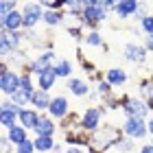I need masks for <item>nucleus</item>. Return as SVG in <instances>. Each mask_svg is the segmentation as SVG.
Listing matches in <instances>:
<instances>
[{
    "label": "nucleus",
    "mask_w": 153,
    "mask_h": 153,
    "mask_svg": "<svg viewBox=\"0 0 153 153\" xmlns=\"http://www.w3.org/2000/svg\"><path fill=\"white\" fill-rule=\"evenodd\" d=\"M125 134L123 129L114 127V125H103L101 129H96L94 134H90V153H107L109 149L116 147V142L120 140Z\"/></svg>",
    "instance_id": "f257e3e1"
},
{
    "label": "nucleus",
    "mask_w": 153,
    "mask_h": 153,
    "mask_svg": "<svg viewBox=\"0 0 153 153\" xmlns=\"http://www.w3.org/2000/svg\"><path fill=\"white\" fill-rule=\"evenodd\" d=\"M20 85H22V72L9 68L7 61L0 59V92H2V96L4 99L13 96L20 90Z\"/></svg>",
    "instance_id": "f03ea898"
},
{
    "label": "nucleus",
    "mask_w": 153,
    "mask_h": 153,
    "mask_svg": "<svg viewBox=\"0 0 153 153\" xmlns=\"http://www.w3.org/2000/svg\"><path fill=\"white\" fill-rule=\"evenodd\" d=\"M120 109L125 116H136V118H149L153 116L151 107L147 105V101H142L140 96H131V94H120Z\"/></svg>",
    "instance_id": "7ed1b4c3"
},
{
    "label": "nucleus",
    "mask_w": 153,
    "mask_h": 153,
    "mask_svg": "<svg viewBox=\"0 0 153 153\" xmlns=\"http://www.w3.org/2000/svg\"><path fill=\"white\" fill-rule=\"evenodd\" d=\"M109 18V11L103 7V0H99L94 7H88V9H83V16H81V26L83 29H88L90 31H96L99 26L105 22V20Z\"/></svg>",
    "instance_id": "20e7f679"
},
{
    "label": "nucleus",
    "mask_w": 153,
    "mask_h": 153,
    "mask_svg": "<svg viewBox=\"0 0 153 153\" xmlns=\"http://www.w3.org/2000/svg\"><path fill=\"white\" fill-rule=\"evenodd\" d=\"M107 107L105 105H92V107H85V112L81 114V123H79V129L85 131V134H94L96 129H101V120L105 116Z\"/></svg>",
    "instance_id": "39448f33"
},
{
    "label": "nucleus",
    "mask_w": 153,
    "mask_h": 153,
    "mask_svg": "<svg viewBox=\"0 0 153 153\" xmlns=\"http://www.w3.org/2000/svg\"><path fill=\"white\" fill-rule=\"evenodd\" d=\"M123 134L131 140H144L149 136V123L147 118H136V116H125V123L120 125Z\"/></svg>",
    "instance_id": "423d86ee"
},
{
    "label": "nucleus",
    "mask_w": 153,
    "mask_h": 153,
    "mask_svg": "<svg viewBox=\"0 0 153 153\" xmlns=\"http://www.w3.org/2000/svg\"><path fill=\"white\" fill-rule=\"evenodd\" d=\"M57 61H59L57 55H55V51L51 48V51H44V53L35 55V57H31L29 66H26V72L33 74V76H39V74H44L46 70H51Z\"/></svg>",
    "instance_id": "0eeeda50"
},
{
    "label": "nucleus",
    "mask_w": 153,
    "mask_h": 153,
    "mask_svg": "<svg viewBox=\"0 0 153 153\" xmlns=\"http://www.w3.org/2000/svg\"><path fill=\"white\" fill-rule=\"evenodd\" d=\"M20 112H22V107L16 105L11 99H4L0 103V125H2L4 131L20 125Z\"/></svg>",
    "instance_id": "6e6552de"
},
{
    "label": "nucleus",
    "mask_w": 153,
    "mask_h": 153,
    "mask_svg": "<svg viewBox=\"0 0 153 153\" xmlns=\"http://www.w3.org/2000/svg\"><path fill=\"white\" fill-rule=\"evenodd\" d=\"M44 7H42L37 0L35 2H24L22 13H24V31H33L35 26L44 20Z\"/></svg>",
    "instance_id": "1a4fd4ad"
},
{
    "label": "nucleus",
    "mask_w": 153,
    "mask_h": 153,
    "mask_svg": "<svg viewBox=\"0 0 153 153\" xmlns=\"http://www.w3.org/2000/svg\"><path fill=\"white\" fill-rule=\"evenodd\" d=\"M147 55H149V51L140 42H127V44L123 46V57H125V61H129V64L142 66L144 61H147Z\"/></svg>",
    "instance_id": "9d476101"
},
{
    "label": "nucleus",
    "mask_w": 153,
    "mask_h": 153,
    "mask_svg": "<svg viewBox=\"0 0 153 153\" xmlns=\"http://www.w3.org/2000/svg\"><path fill=\"white\" fill-rule=\"evenodd\" d=\"M0 29L2 31H9V33H16V31H24V13L22 9H16L11 13L0 18Z\"/></svg>",
    "instance_id": "9b49d317"
},
{
    "label": "nucleus",
    "mask_w": 153,
    "mask_h": 153,
    "mask_svg": "<svg viewBox=\"0 0 153 153\" xmlns=\"http://www.w3.org/2000/svg\"><path fill=\"white\" fill-rule=\"evenodd\" d=\"M46 114L51 116V118H55V120H64V118L70 114V103H68V96H64V94L53 96L51 107H48Z\"/></svg>",
    "instance_id": "f8f14e48"
},
{
    "label": "nucleus",
    "mask_w": 153,
    "mask_h": 153,
    "mask_svg": "<svg viewBox=\"0 0 153 153\" xmlns=\"http://www.w3.org/2000/svg\"><path fill=\"white\" fill-rule=\"evenodd\" d=\"M66 90L70 92L72 96H79V99H83V96H90V83L88 79H81V76H70V79H66Z\"/></svg>",
    "instance_id": "ddd939ff"
},
{
    "label": "nucleus",
    "mask_w": 153,
    "mask_h": 153,
    "mask_svg": "<svg viewBox=\"0 0 153 153\" xmlns=\"http://www.w3.org/2000/svg\"><path fill=\"white\" fill-rule=\"evenodd\" d=\"M140 2H142V0H120V2L114 7V13L120 20H129V18H134L136 13H138Z\"/></svg>",
    "instance_id": "4468645a"
},
{
    "label": "nucleus",
    "mask_w": 153,
    "mask_h": 153,
    "mask_svg": "<svg viewBox=\"0 0 153 153\" xmlns=\"http://www.w3.org/2000/svg\"><path fill=\"white\" fill-rule=\"evenodd\" d=\"M42 120V112H37L35 107H22V112H20V125L26 127L29 131H35V127L39 125Z\"/></svg>",
    "instance_id": "2eb2a0df"
},
{
    "label": "nucleus",
    "mask_w": 153,
    "mask_h": 153,
    "mask_svg": "<svg viewBox=\"0 0 153 153\" xmlns=\"http://www.w3.org/2000/svg\"><path fill=\"white\" fill-rule=\"evenodd\" d=\"M57 129H59V125H57L55 118H51L48 114H42V120H39V125L35 127L33 134H35V136H51V138H55V131H57Z\"/></svg>",
    "instance_id": "dca6fc26"
},
{
    "label": "nucleus",
    "mask_w": 153,
    "mask_h": 153,
    "mask_svg": "<svg viewBox=\"0 0 153 153\" xmlns=\"http://www.w3.org/2000/svg\"><path fill=\"white\" fill-rule=\"evenodd\" d=\"M51 101H53L51 92H46V90H35V94L31 96V107H35L37 112L46 114L48 107H51Z\"/></svg>",
    "instance_id": "f3484780"
},
{
    "label": "nucleus",
    "mask_w": 153,
    "mask_h": 153,
    "mask_svg": "<svg viewBox=\"0 0 153 153\" xmlns=\"http://www.w3.org/2000/svg\"><path fill=\"white\" fill-rule=\"evenodd\" d=\"M138 96H140L142 101H147V105L153 112V74L140 79V83H138Z\"/></svg>",
    "instance_id": "a211bd4d"
},
{
    "label": "nucleus",
    "mask_w": 153,
    "mask_h": 153,
    "mask_svg": "<svg viewBox=\"0 0 153 153\" xmlns=\"http://www.w3.org/2000/svg\"><path fill=\"white\" fill-rule=\"evenodd\" d=\"M105 79L112 83V88H123L125 83L129 81V72L125 68H109L105 72Z\"/></svg>",
    "instance_id": "6ab92c4d"
},
{
    "label": "nucleus",
    "mask_w": 153,
    "mask_h": 153,
    "mask_svg": "<svg viewBox=\"0 0 153 153\" xmlns=\"http://www.w3.org/2000/svg\"><path fill=\"white\" fill-rule=\"evenodd\" d=\"M4 134H7V138L11 140V144H13V147H18V144H22V142H26V140H29V129H26V127H22V125H16V127L7 129Z\"/></svg>",
    "instance_id": "aec40b11"
},
{
    "label": "nucleus",
    "mask_w": 153,
    "mask_h": 153,
    "mask_svg": "<svg viewBox=\"0 0 153 153\" xmlns=\"http://www.w3.org/2000/svg\"><path fill=\"white\" fill-rule=\"evenodd\" d=\"M59 76L55 74V66L51 68V70H46L44 74H39L35 76V81H37V90H46V92H51V90L55 88V83H57Z\"/></svg>",
    "instance_id": "412c9836"
},
{
    "label": "nucleus",
    "mask_w": 153,
    "mask_h": 153,
    "mask_svg": "<svg viewBox=\"0 0 153 153\" xmlns=\"http://www.w3.org/2000/svg\"><path fill=\"white\" fill-rule=\"evenodd\" d=\"M66 20V11H55V9H46L44 11V22L48 29H55V26H61Z\"/></svg>",
    "instance_id": "4be33fe9"
},
{
    "label": "nucleus",
    "mask_w": 153,
    "mask_h": 153,
    "mask_svg": "<svg viewBox=\"0 0 153 153\" xmlns=\"http://www.w3.org/2000/svg\"><path fill=\"white\" fill-rule=\"evenodd\" d=\"M33 142H35V151L37 153H53L55 144H57L55 138H51V136H35Z\"/></svg>",
    "instance_id": "5701e85b"
},
{
    "label": "nucleus",
    "mask_w": 153,
    "mask_h": 153,
    "mask_svg": "<svg viewBox=\"0 0 153 153\" xmlns=\"http://www.w3.org/2000/svg\"><path fill=\"white\" fill-rule=\"evenodd\" d=\"M85 46H92V48H103V51H107V44H105V39H103V35L99 31H88L85 33Z\"/></svg>",
    "instance_id": "b1692460"
},
{
    "label": "nucleus",
    "mask_w": 153,
    "mask_h": 153,
    "mask_svg": "<svg viewBox=\"0 0 153 153\" xmlns=\"http://www.w3.org/2000/svg\"><path fill=\"white\" fill-rule=\"evenodd\" d=\"M55 74H57L59 79H70L72 76V61L59 59L57 64H55Z\"/></svg>",
    "instance_id": "393cba45"
},
{
    "label": "nucleus",
    "mask_w": 153,
    "mask_h": 153,
    "mask_svg": "<svg viewBox=\"0 0 153 153\" xmlns=\"http://www.w3.org/2000/svg\"><path fill=\"white\" fill-rule=\"evenodd\" d=\"M136 140H131V138H127V136H123L120 140L116 142V147H114V151H120V153H136Z\"/></svg>",
    "instance_id": "a878e982"
},
{
    "label": "nucleus",
    "mask_w": 153,
    "mask_h": 153,
    "mask_svg": "<svg viewBox=\"0 0 153 153\" xmlns=\"http://www.w3.org/2000/svg\"><path fill=\"white\" fill-rule=\"evenodd\" d=\"M20 90L26 94V96H33L35 94V90H37V85L33 83V74H29V72H22V85H20Z\"/></svg>",
    "instance_id": "bb28decb"
},
{
    "label": "nucleus",
    "mask_w": 153,
    "mask_h": 153,
    "mask_svg": "<svg viewBox=\"0 0 153 153\" xmlns=\"http://www.w3.org/2000/svg\"><path fill=\"white\" fill-rule=\"evenodd\" d=\"M66 31H68V35L74 37L76 42H83V39H85V31H83L81 24H70V26H66Z\"/></svg>",
    "instance_id": "cd10ccee"
},
{
    "label": "nucleus",
    "mask_w": 153,
    "mask_h": 153,
    "mask_svg": "<svg viewBox=\"0 0 153 153\" xmlns=\"http://www.w3.org/2000/svg\"><path fill=\"white\" fill-rule=\"evenodd\" d=\"M96 92L101 94V99H105V96L114 94V88H112V83H109L107 79H101L99 83H96Z\"/></svg>",
    "instance_id": "c85d7f7f"
},
{
    "label": "nucleus",
    "mask_w": 153,
    "mask_h": 153,
    "mask_svg": "<svg viewBox=\"0 0 153 153\" xmlns=\"http://www.w3.org/2000/svg\"><path fill=\"white\" fill-rule=\"evenodd\" d=\"M9 99L16 103V105H20V107H29L31 105V96H26L22 90H18V92L13 94V96H9Z\"/></svg>",
    "instance_id": "c756f323"
},
{
    "label": "nucleus",
    "mask_w": 153,
    "mask_h": 153,
    "mask_svg": "<svg viewBox=\"0 0 153 153\" xmlns=\"http://www.w3.org/2000/svg\"><path fill=\"white\" fill-rule=\"evenodd\" d=\"M18 2L20 0H0V18L7 16V13H11V11H16Z\"/></svg>",
    "instance_id": "7c9ffc66"
},
{
    "label": "nucleus",
    "mask_w": 153,
    "mask_h": 153,
    "mask_svg": "<svg viewBox=\"0 0 153 153\" xmlns=\"http://www.w3.org/2000/svg\"><path fill=\"white\" fill-rule=\"evenodd\" d=\"M76 57H79V64H81V68H83V70H85V72H90V74H94V72H96V66H94V64H92V61H90V59H85V57H83L81 48H79V51H76Z\"/></svg>",
    "instance_id": "2f4dec72"
},
{
    "label": "nucleus",
    "mask_w": 153,
    "mask_h": 153,
    "mask_svg": "<svg viewBox=\"0 0 153 153\" xmlns=\"http://www.w3.org/2000/svg\"><path fill=\"white\" fill-rule=\"evenodd\" d=\"M16 153H37L35 151V142L29 138L26 142H22V144H18V147H16Z\"/></svg>",
    "instance_id": "473e14b6"
},
{
    "label": "nucleus",
    "mask_w": 153,
    "mask_h": 153,
    "mask_svg": "<svg viewBox=\"0 0 153 153\" xmlns=\"http://www.w3.org/2000/svg\"><path fill=\"white\" fill-rule=\"evenodd\" d=\"M0 151L2 153H16V147H13L11 140L7 138V134H2V138H0Z\"/></svg>",
    "instance_id": "72a5a7b5"
},
{
    "label": "nucleus",
    "mask_w": 153,
    "mask_h": 153,
    "mask_svg": "<svg viewBox=\"0 0 153 153\" xmlns=\"http://www.w3.org/2000/svg\"><path fill=\"white\" fill-rule=\"evenodd\" d=\"M140 29L144 31V35H153V16H151V13L140 22Z\"/></svg>",
    "instance_id": "f704fd0d"
},
{
    "label": "nucleus",
    "mask_w": 153,
    "mask_h": 153,
    "mask_svg": "<svg viewBox=\"0 0 153 153\" xmlns=\"http://www.w3.org/2000/svg\"><path fill=\"white\" fill-rule=\"evenodd\" d=\"M149 16V11H147V2H140V9H138V13H136V16H134V20H136V22L138 24H140L142 22V20L144 18H147Z\"/></svg>",
    "instance_id": "c9c22d12"
},
{
    "label": "nucleus",
    "mask_w": 153,
    "mask_h": 153,
    "mask_svg": "<svg viewBox=\"0 0 153 153\" xmlns=\"http://www.w3.org/2000/svg\"><path fill=\"white\" fill-rule=\"evenodd\" d=\"M142 46L147 48L149 53H153V35H144L142 37Z\"/></svg>",
    "instance_id": "e433bc0d"
},
{
    "label": "nucleus",
    "mask_w": 153,
    "mask_h": 153,
    "mask_svg": "<svg viewBox=\"0 0 153 153\" xmlns=\"http://www.w3.org/2000/svg\"><path fill=\"white\" fill-rule=\"evenodd\" d=\"M120 2V0H103V7H105L107 11H114V7Z\"/></svg>",
    "instance_id": "4c0bfd02"
},
{
    "label": "nucleus",
    "mask_w": 153,
    "mask_h": 153,
    "mask_svg": "<svg viewBox=\"0 0 153 153\" xmlns=\"http://www.w3.org/2000/svg\"><path fill=\"white\" fill-rule=\"evenodd\" d=\"M88 149H83V147H66L64 153H85Z\"/></svg>",
    "instance_id": "58836bf2"
},
{
    "label": "nucleus",
    "mask_w": 153,
    "mask_h": 153,
    "mask_svg": "<svg viewBox=\"0 0 153 153\" xmlns=\"http://www.w3.org/2000/svg\"><path fill=\"white\" fill-rule=\"evenodd\" d=\"M140 153H153V142H147L140 147Z\"/></svg>",
    "instance_id": "ea45409f"
},
{
    "label": "nucleus",
    "mask_w": 153,
    "mask_h": 153,
    "mask_svg": "<svg viewBox=\"0 0 153 153\" xmlns=\"http://www.w3.org/2000/svg\"><path fill=\"white\" fill-rule=\"evenodd\" d=\"M61 151H66V147H64V144H55V149H53V153H61Z\"/></svg>",
    "instance_id": "a19ab883"
},
{
    "label": "nucleus",
    "mask_w": 153,
    "mask_h": 153,
    "mask_svg": "<svg viewBox=\"0 0 153 153\" xmlns=\"http://www.w3.org/2000/svg\"><path fill=\"white\" fill-rule=\"evenodd\" d=\"M147 123H149V136H151V140H153V116L149 118Z\"/></svg>",
    "instance_id": "79ce46f5"
},
{
    "label": "nucleus",
    "mask_w": 153,
    "mask_h": 153,
    "mask_svg": "<svg viewBox=\"0 0 153 153\" xmlns=\"http://www.w3.org/2000/svg\"><path fill=\"white\" fill-rule=\"evenodd\" d=\"M136 153H140V151H136Z\"/></svg>",
    "instance_id": "37998d69"
},
{
    "label": "nucleus",
    "mask_w": 153,
    "mask_h": 153,
    "mask_svg": "<svg viewBox=\"0 0 153 153\" xmlns=\"http://www.w3.org/2000/svg\"><path fill=\"white\" fill-rule=\"evenodd\" d=\"M151 142H153V140H151Z\"/></svg>",
    "instance_id": "c03bdc74"
}]
</instances>
